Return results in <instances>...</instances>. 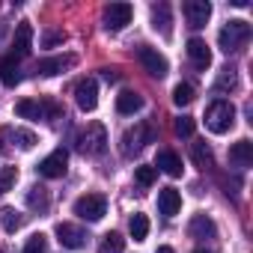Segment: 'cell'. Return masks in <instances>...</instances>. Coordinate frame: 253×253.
Listing matches in <instances>:
<instances>
[{
    "mask_svg": "<svg viewBox=\"0 0 253 253\" xmlns=\"http://www.w3.org/2000/svg\"><path fill=\"white\" fill-rule=\"evenodd\" d=\"M247 39H250V24L241 21V18L226 21V24L220 27V33H217V42H220V51H223V54L241 51V48L247 45Z\"/></svg>",
    "mask_w": 253,
    "mask_h": 253,
    "instance_id": "obj_1",
    "label": "cell"
},
{
    "mask_svg": "<svg viewBox=\"0 0 253 253\" xmlns=\"http://www.w3.org/2000/svg\"><path fill=\"white\" fill-rule=\"evenodd\" d=\"M206 125H209V131H214V134H226L235 125V104L223 101V98L211 101L209 110H206Z\"/></svg>",
    "mask_w": 253,
    "mask_h": 253,
    "instance_id": "obj_2",
    "label": "cell"
},
{
    "mask_svg": "<svg viewBox=\"0 0 253 253\" xmlns=\"http://www.w3.org/2000/svg\"><path fill=\"white\" fill-rule=\"evenodd\" d=\"M78 149L84 155H101L107 149V131L101 122H89L86 128L78 134Z\"/></svg>",
    "mask_w": 253,
    "mask_h": 253,
    "instance_id": "obj_3",
    "label": "cell"
},
{
    "mask_svg": "<svg viewBox=\"0 0 253 253\" xmlns=\"http://www.w3.org/2000/svg\"><path fill=\"white\" fill-rule=\"evenodd\" d=\"M75 214L84 220H101L107 214V197L104 194H84L75 200Z\"/></svg>",
    "mask_w": 253,
    "mask_h": 253,
    "instance_id": "obj_4",
    "label": "cell"
},
{
    "mask_svg": "<svg viewBox=\"0 0 253 253\" xmlns=\"http://www.w3.org/2000/svg\"><path fill=\"white\" fill-rule=\"evenodd\" d=\"M146 143H152V128H149L146 122H137L134 128H128V131L122 134V155L131 158V155L140 152Z\"/></svg>",
    "mask_w": 253,
    "mask_h": 253,
    "instance_id": "obj_5",
    "label": "cell"
},
{
    "mask_svg": "<svg viewBox=\"0 0 253 253\" xmlns=\"http://www.w3.org/2000/svg\"><path fill=\"white\" fill-rule=\"evenodd\" d=\"M137 60H140V66L152 75V78H164L167 75V57L164 54H158L155 48H149V45H140L137 48Z\"/></svg>",
    "mask_w": 253,
    "mask_h": 253,
    "instance_id": "obj_6",
    "label": "cell"
},
{
    "mask_svg": "<svg viewBox=\"0 0 253 253\" xmlns=\"http://www.w3.org/2000/svg\"><path fill=\"white\" fill-rule=\"evenodd\" d=\"M75 101H78V107H81L84 113H89V110L98 107V84H95V78L78 81V86H75Z\"/></svg>",
    "mask_w": 253,
    "mask_h": 253,
    "instance_id": "obj_7",
    "label": "cell"
},
{
    "mask_svg": "<svg viewBox=\"0 0 253 253\" xmlns=\"http://www.w3.org/2000/svg\"><path fill=\"white\" fill-rule=\"evenodd\" d=\"M185 18H188V27L191 30H203L211 18V3L209 0H188L185 3Z\"/></svg>",
    "mask_w": 253,
    "mask_h": 253,
    "instance_id": "obj_8",
    "label": "cell"
},
{
    "mask_svg": "<svg viewBox=\"0 0 253 253\" xmlns=\"http://www.w3.org/2000/svg\"><path fill=\"white\" fill-rule=\"evenodd\" d=\"M131 15H134L131 3H110V6H104V27L122 30L125 24H131Z\"/></svg>",
    "mask_w": 253,
    "mask_h": 253,
    "instance_id": "obj_9",
    "label": "cell"
},
{
    "mask_svg": "<svg viewBox=\"0 0 253 253\" xmlns=\"http://www.w3.org/2000/svg\"><path fill=\"white\" fill-rule=\"evenodd\" d=\"M66 164H69V152L66 149H54L48 158H42L39 173L45 179H60V176H66Z\"/></svg>",
    "mask_w": 253,
    "mask_h": 253,
    "instance_id": "obj_10",
    "label": "cell"
},
{
    "mask_svg": "<svg viewBox=\"0 0 253 253\" xmlns=\"http://www.w3.org/2000/svg\"><path fill=\"white\" fill-rule=\"evenodd\" d=\"M57 241L63 244V247H69V250H81V247H86V232L81 229V226H75V223H57Z\"/></svg>",
    "mask_w": 253,
    "mask_h": 253,
    "instance_id": "obj_11",
    "label": "cell"
},
{
    "mask_svg": "<svg viewBox=\"0 0 253 253\" xmlns=\"http://www.w3.org/2000/svg\"><path fill=\"white\" fill-rule=\"evenodd\" d=\"M33 48V24L21 21L15 27V39H12V57H27Z\"/></svg>",
    "mask_w": 253,
    "mask_h": 253,
    "instance_id": "obj_12",
    "label": "cell"
},
{
    "mask_svg": "<svg viewBox=\"0 0 253 253\" xmlns=\"http://www.w3.org/2000/svg\"><path fill=\"white\" fill-rule=\"evenodd\" d=\"M152 30L161 33L164 39L173 36V15H170V6L167 3H155L152 6Z\"/></svg>",
    "mask_w": 253,
    "mask_h": 253,
    "instance_id": "obj_13",
    "label": "cell"
},
{
    "mask_svg": "<svg viewBox=\"0 0 253 253\" xmlns=\"http://www.w3.org/2000/svg\"><path fill=\"white\" fill-rule=\"evenodd\" d=\"M188 60L200 69V72H206L209 66H211V51H209V45L203 42V39H188Z\"/></svg>",
    "mask_w": 253,
    "mask_h": 253,
    "instance_id": "obj_14",
    "label": "cell"
},
{
    "mask_svg": "<svg viewBox=\"0 0 253 253\" xmlns=\"http://www.w3.org/2000/svg\"><path fill=\"white\" fill-rule=\"evenodd\" d=\"M75 63H78V60H75L72 54H66V57H48V60H39V63H36V72L45 75V78H51V75H60V72L72 69Z\"/></svg>",
    "mask_w": 253,
    "mask_h": 253,
    "instance_id": "obj_15",
    "label": "cell"
},
{
    "mask_svg": "<svg viewBox=\"0 0 253 253\" xmlns=\"http://www.w3.org/2000/svg\"><path fill=\"white\" fill-rule=\"evenodd\" d=\"M155 170L167 173L170 179H179V176H182V158H179L173 149H161L158 158H155Z\"/></svg>",
    "mask_w": 253,
    "mask_h": 253,
    "instance_id": "obj_16",
    "label": "cell"
},
{
    "mask_svg": "<svg viewBox=\"0 0 253 253\" xmlns=\"http://www.w3.org/2000/svg\"><path fill=\"white\" fill-rule=\"evenodd\" d=\"M179 209H182L179 191H176V188H161V191H158V211H161L164 217H173V214H179Z\"/></svg>",
    "mask_w": 253,
    "mask_h": 253,
    "instance_id": "obj_17",
    "label": "cell"
},
{
    "mask_svg": "<svg viewBox=\"0 0 253 253\" xmlns=\"http://www.w3.org/2000/svg\"><path fill=\"white\" fill-rule=\"evenodd\" d=\"M188 232H191V238L206 241V238H214V235H217V226H214V220H211L209 214H194V220H191Z\"/></svg>",
    "mask_w": 253,
    "mask_h": 253,
    "instance_id": "obj_18",
    "label": "cell"
},
{
    "mask_svg": "<svg viewBox=\"0 0 253 253\" xmlns=\"http://www.w3.org/2000/svg\"><path fill=\"white\" fill-rule=\"evenodd\" d=\"M0 81L3 86H18L21 84V69L15 57H0Z\"/></svg>",
    "mask_w": 253,
    "mask_h": 253,
    "instance_id": "obj_19",
    "label": "cell"
},
{
    "mask_svg": "<svg viewBox=\"0 0 253 253\" xmlns=\"http://www.w3.org/2000/svg\"><path fill=\"white\" fill-rule=\"evenodd\" d=\"M229 161L235 164V167H247L250 161H253V143L244 137V140H238V143H232L229 146Z\"/></svg>",
    "mask_w": 253,
    "mask_h": 253,
    "instance_id": "obj_20",
    "label": "cell"
},
{
    "mask_svg": "<svg viewBox=\"0 0 253 253\" xmlns=\"http://www.w3.org/2000/svg\"><path fill=\"white\" fill-rule=\"evenodd\" d=\"M140 107H143V98H140L137 92H131V89H125V92L116 95V110H119L122 116H131V113H137Z\"/></svg>",
    "mask_w": 253,
    "mask_h": 253,
    "instance_id": "obj_21",
    "label": "cell"
},
{
    "mask_svg": "<svg viewBox=\"0 0 253 253\" xmlns=\"http://www.w3.org/2000/svg\"><path fill=\"white\" fill-rule=\"evenodd\" d=\"M27 206H30L33 211H48V209H51V194H48V188L33 185V188L27 191Z\"/></svg>",
    "mask_w": 253,
    "mask_h": 253,
    "instance_id": "obj_22",
    "label": "cell"
},
{
    "mask_svg": "<svg viewBox=\"0 0 253 253\" xmlns=\"http://www.w3.org/2000/svg\"><path fill=\"white\" fill-rule=\"evenodd\" d=\"M15 113L21 116V119H45V110H42V101H33V98H21L18 104H15Z\"/></svg>",
    "mask_w": 253,
    "mask_h": 253,
    "instance_id": "obj_23",
    "label": "cell"
},
{
    "mask_svg": "<svg viewBox=\"0 0 253 253\" xmlns=\"http://www.w3.org/2000/svg\"><path fill=\"white\" fill-rule=\"evenodd\" d=\"M128 232H131V238L134 241H146V235H149V217L146 214H131V220H128Z\"/></svg>",
    "mask_w": 253,
    "mask_h": 253,
    "instance_id": "obj_24",
    "label": "cell"
},
{
    "mask_svg": "<svg viewBox=\"0 0 253 253\" xmlns=\"http://www.w3.org/2000/svg\"><path fill=\"white\" fill-rule=\"evenodd\" d=\"M0 223H3V229H6V232H18V229L24 226V214L6 206L3 211H0Z\"/></svg>",
    "mask_w": 253,
    "mask_h": 253,
    "instance_id": "obj_25",
    "label": "cell"
},
{
    "mask_svg": "<svg viewBox=\"0 0 253 253\" xmlns=\"http://www.w3.org/2000/svg\"><path fill=\"white\" fill-rule=\"evenodd\" d=\"M125 250V238L119 232H107L98 244V253H122Z\"/></svg>",
    "mask_w": 253,
    "mask_h": 253,
    "instance_id": "obj_26",
    "label": "cell"
},
{
    "mask_svg": "<svg viewBox=\"0 0 253 253\" xmlns=\"http://www.w3.org/2000/svg\"><path fill=\"white\" fill-rule=\"evenodd\" d=\"M9 137H12V143H15L18 149H24V152L36 146V134H33V131H24V128H12V134H9Z\"/></svg>",
    "mask_w": 253,
    "mask_h": 253,
    "instance_id": "obj_27",
    "label": "cell"
},
{
    "mask_svg": "<svg viewBox=\"0 0 253 253\" xmlns=\"http://www.w3.org/2000/svg\"><path fill=\"white\" fill-rule=\"evenodd\" d=\"M191 158H194V164L203 167V170L211 167V149H209L206 143H194V146H191Z\"/></svg>",
    "mask_w": 253,
    "mask_h": 253,
    "instance_id": "obj_28",
    "label": "cell"
},
{
    "mask_svg": "<svg viewBox=\"0 0 253 253\" xmlns=\"http://www.w3.org/2000/svg\"><path fill=\"white\" fill-rule=\"evenodd\" d=\"M21 253H48V238H45L42 232H33V235L27 238V244H24Z\"/></svg>",
    "mask_w": 253,
    "mask_h": 253,
    "instance_id": "obj_29",
    "label": "cell"
},
{
    "mask_svg": "<svg viewBox=\"0 0 253 253\" xmlns=\"http://www.w3.org/2000/svg\"><path fill=\"white\" fill-rule=\"evenodd\" d=\"M18 182V170L15 167H3L0 170V194H9Z\"/></svg>",
    "mask_w": 253,
    "mask_h": 253,
    "instance_id": "obj_30",
    "label": "cell"
},
{
    "mask_svg": "<svg viewBox=\"0 0 253 253\" xmlns=\"http://www.w3.org/2000/svg\"><path fill=\"white\" fill-rule=\"evenodd\" d=\"M173 101H176L179 107L191 104V101H194V86H191V84H176V89H173Z\"/></svg>",
    "mask_w": 253,
    "mask_h": 253,
    "instance_id": "obj_31",
    "label": "cell"
},
{
    "mask_svg": "<svg viewBox=\"0 0 253 253\" xmlns=\"http://www.w3.org/2000/svg\"><path fill=\"white\" fill-rule=\"evenodd\" d=\"M155 176H158V170H155V167H149V164H140V167L134 170V179H137V185H140V188H149V185L155 182Z\"/></svg>",
    "mask_w": 253,
    "mask_h": 253,
    "instance_id": "obj_32",
    "label": "cell"
},
{
    "mask_svg": "<svg viewBox=\"0 0 253 253\" xmlns=\"http://www.w3.org/2000/svg\"><path fill=\"white\" fill-rule=\"evenodd\" d=\"M235 86H238V75H235V69H223L220 78H217V89H235Z\"/></svg>",
    "mask_w": 253,
    "mask_h": 253,
    "instance_id": "obj_33",
    "label": "cell"
},
{
    "mask_svg": "<svg viewBox=\"0 0 253 253\" xmlns=\"http://www.w3.org/2000/svg\"><path fill=\"white\" fill-rule=\"evenodd\" d=\"M176 134L179 137H191L194 134V119L191 116H179L176 119Z\"/></svg>",
    "mask_w": 253,
    "mask_h": 253,
    "instance_id": "obj_34",
    "label": "cell"
},
{
    "mask_svg": "<svg viewBox=\"0 0 253 253\" xmlns=\"http://www.w3.org/2000/svg\"><path fill=\"white\" fill-rule=\"evenodd\" d=\"M66 42V33L63 30H48L42 36V48H54V45H63Z\"/></svg>",
    "mask_w": 253,
    "mask_h": 253,
    "instance_id": "obj_35",
    "label": "cell"
},
{
    "mask_svg": "<svg viewBox=\"0 0 253 253\" xmlns=\"http://www.w3.org/2000/svg\"><path fill=\"white\" fill-rule=\"evenodd\" d=\"M104 81H107V84H116V81H119V75H116L113 69H104Z\"/></svg>",
    "mask_w": 253,
    "mask_h": 253,
    "instance_id": "obj_36",
    "label": "cell"
},
{
    "mask_svg": "<svg viewBox=\"0 0 253 253\" xmlns=\"http://www.w3.org/2000/svg\"><path fill=\"white\" fill-rule=\"evenodd\" d=\"M155 253H176V250H173V247H158Z\"/></svg>",
    "mask_w": 253,
    "mask_h": 253,
    "instance_id": "obj_37",
    "label": "cell"
},
{
    "mask_svg": "<svg viewBox=\"0 0 253 253\" xmlns=\"http://www.w3.org/2000/svg\"><path fill=\"white\" fill-rule=\"evenodd\" d=\"M194 253H211V250H203V247H200V250H194Z\"/></svg>",
    "mask_w": 253,
    "mask_h": 253,
    "instance_id": "obj_38",
    "label": "cell"
}]
</instances>
